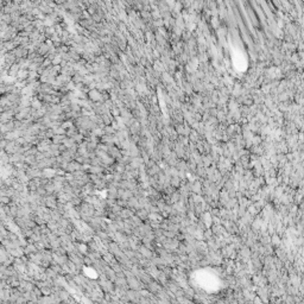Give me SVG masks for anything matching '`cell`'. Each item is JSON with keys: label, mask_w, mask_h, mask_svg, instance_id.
Here are the masks:
<instances>
[{"label": "cell", "mask_w": 304, "mask_h": 304, "mask_svg": "<svg viewBox=\"0 0 304 304\" xmlns=\"http://www.w3.org/2000/svg\"><path fill=\"white\" fill-rule=\"evenodd\" d=\"M15 129V121H8V122H5V124H3V126H1V128H0V132L3 134L7 133V132H11Z\"/></svg>", "instance_id": "cell-1"}, {"label": "cell", "mask_w": 304, "mask_h": 304, "mask_svg": "<svg viewBox=\"0 0 304 304\" xmlns=\"http://www.w3.org/2000/svg\"><path fill=\"white\" fill-rule=\"evenodd\" d=\"M29 77V71H27L26 69H22L20 68L19 71L17 73V75H16V79L19 80V81H24L25 79H27Z\"/></svg>", "instance_id": "cell-2"}, {"label": "cell", "mask_w": 304, "mask_h": 304, "mask_svg": "<svg viewBox=\"0 0 304 304\" xmlns=\"http://www.w3.org/2000/svg\"><path fill=\"white\" fill-rule=\"evenodd\" d=\"M0 203L1 204H10L11 203V199L6 195H1L0 196Z\"/></svg>", "instance_id": "cell-3"}, {"label": "cell", "mask_w": 304, "mask_h": 304, "mask_svg": "<svg viewBox=\"0 0 304 304\" xmlns=\"http://www.w3.org/2000/svg\"><path fill=\"white\" fill-rule=\"evenodd\" d=\"M89 95H90V98L93 99V100H99V99H101V94L99 93L98 90H91L90 93H89Z\"/></svg>", "instance_id": "cell-4"}, {"label": "cell", "mask_w": 304, "mask_h": 304, "mask_svg": "<svg viewBox=\"0 0 304 304\" xmlns=\"http://www.w3.org/2000/svg\"><path fill=\"white\" fill-rule=\"evenodd\" d=\"M36 248H35L33 245H27L26 248H25V253H31V252H35Z\"/></svg>", "instance_id": "cell-5"}, {"label": "cell", "mask_w": 304, "mask_h": 304, "mask_svg": "<svg viewBox=\"0 0 304 304\" xmlns=\"http://www.w3.org/2000/svg\"><path fill=\"white\" fill-rule=\"evenodd\" d=\"M46 204H48L49 207H55V200L51 199V197H50V199H48V200H46Z\"/></svg>", "instance_id": "cell-6"}, {"label": "cell", "mask_w": 304, "mask_h": 304, "mask_svg": "<svg viewBox=\"0 0 304 304\" xmlns=\"http://www.w3.org/2000/svg\"><path fill=\"white\" fill-rule=\"evenodd\" d=\"M36 257H38V259H39V260H41V259H42V257L39 255V254H36ZM31 260H33V261H36V263H37V258H33V257H31Z\"/></svg>", "instance_id": "cell-7"}, {"label": "cell", "mask_w": 304, "mask_h": 304, "mask_svg": "<svg viewBox=\"0 0 304 304\" xmlns=\"http://www.w3.org/2000/svg\"><path fill=\"white\" fill-rule=\"evenodd\" d=\"M1 126H3V122L0 121V128H1Z\"/></svg>", "instance_id": "cell-8"}, {"label": "cell", "mask_w": 304, "mask_h": 304, "mask_svg": "<svg viewBox=\"0 0 304 304\" xmlns=\"http://www.w3.org/2000/svg\"><path fill=\"white\" fill-rule=\"evenodd\" d=\"M1 136H3V133H1V132H0V139H1Z\"/></svg>", "instance_id": "cell-9"}]
</instances>
